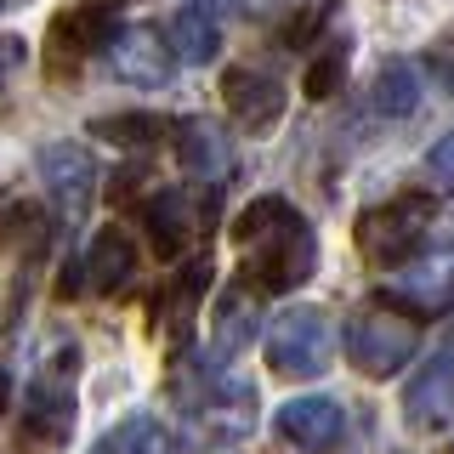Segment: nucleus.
Wrapping results in <instances>:
<instances>
[{
    "instance_id": "f257e3e1",
    "label": "nucleus",
    "mask_w": 454,
    "mask_h": 454,
    "mask_svg": "<svg viewBox=\"0 0 454 454\" xmlns=\"http://www.w3.org/2000/svg\"><path fill=\"white\" fill-rule=\"evenodd\" d=\"M239 250H245V284L255 295H284L301 290L318 273V233L290 199H255L233 227Z\"/></svg>"
},
{
    "instance_id": "f03ea898",
    "label": "nucleus",
    "mask_w": 454,
    "mask_h": 454,
    "mask_svg": "<svg viewBox=\"0 0 454 454\" xmlns=\"http://www.w3.org/2000/svg\"><path fill=\"white\" fill-rule=\"evenodd\" d=\"M74 380H80V347L51 340L28 380V409H23V449H57L74 426Z\"/></svg>"
},
{
    "instance_id": "7ed1b4c3",
    "label": "nucleus",
    "mask_w": 454,
    "mask_h": 454,
    "mask_svg": "<svg viewBox=\"0 0 454 454\" xmlns=\"http://www.w3.org/2000/svg\"><path fill=\"white\" fill-rule=\"evenodd\" d=\"M426 227H432V199L426 193H403L392 205H375L358 216V250L369 267H387L397 273L403 262H415L426 245Z\"/></svg>"
},
{
    "instance_id": "20e7f679",
    "label": "nucleus",
    "mask_w": 454,
    "mask_h": 454,
    "mask_svg": "<svg viewBox=\"0 0 454 454\" xmlns=\"http://www.w3.org/2000/svg\"><path fill=\"white\" fill-rule=\"evenodd\" d=\"M420 347V324L397 307H364L347 324V358L364 369L369 380H387L392 369H403Z\"/></svg>"
},
{
    "instance_id": "39448f33",
    "label": "nucleus",
    "mask_w": 454,
    "mask_h": 454,
    "mask_svg": "<svg viewBox=\"0 0 454 454\" xmlns=\"http://www.w3.org/2000/svg\"><path fill=\"white\" fill-rule=\"evenodd\" d=\"M335 358V324H330V312L324 307H290V312H278L273 318V335H267V364L278 369V375H324Z\"/></svg>"
},
{
    "instance_id": "423d86ee",
    "label": "nucleus",
    "mask_w": 454,
    "mask_h": 454,
    "mask_svg": "<svg viewBox=\"0 0 454 454\" xmlns=\"http://www.w3.org/2000/svg\"><path fill=\"white\" fill-rule=\"evenodd\" d=\"M114 35H120V0H85V6L57 12L46 28V68L57 80L74 74L91 51H108Z\"/></svg>"
},
{
    "instance_id": "0eeeda50",
    "label": "nucleus",
    "mask_w": 454,
    "mask_h": 454,
    "mask_svg": "<svg viewBox=\"0 0 454 454\" xmlns=\"http://www.w3.org/2000/svg\"><path fill=\"white\" fill-rule=\"evenodd\" d=\"M210 210H216V193L210 188H160L142 205V222H148V239L160 255H182L205 233Z\"/></svg>"
},
{
    "instance_id": "6e6552de",
    "label": "nucleus",
    "mask_w": 454,
    "mask_h": 454,
    "mask_svg": "<svg viewBox=\"0 0 454 454\" xmlns=\"http://www.w3.org/2000/svg\"><path fill=\"white\" fill-rule=\"evenodd\" d=\"M40 176H46V193L57 205V216H63V227H80L85 210H91L97 199V160L85 142H51L46 153H40Z\"/></svg>"
},
{
    "instance_id": "1a4fd4ad",
    "label": "nucleus",
    "mask_w": 454,
    "mask_h": 454,
    "mask_svg": "<svg viewBox=\"0 0 454 454\" xmlns=\"http://www.w3.org/2000/svg\"><path fill=\"white\" fill-rule=\"evenodd\" d=\"M387 295L397 307H409V312H443L449 301H454V245H443V250H420L415 262H403L392 273V284H387Z\"/></svg>"
},
{
    "instance_id": "9d476101",
    "label": "nucleus",
    "mask_w": 454,
    "mask_h": 454,
    "mask_svg": "<svg viewBox=\"0 0 454 454\" xmlns=\"http://www.w3.org/2000/svg\"><path fill=\"white\" fill-rule=\"evenodd\" d=\"M108 68L125 85H165L176 74V57L153 23H120V35L108 40Z\"/></svg>"
},
{
    "instance_id": "9b49d317",
    "label": "nucleus",
    "mask_w": 454,
    "mask_h": 454,
    "mask_svg": "<svg viewBox=\"0 0 454 454\" xmlns=\"http://www.w3.org/2000/svg\"><path fill=\"white\" fill-rule=\"evenodd\" d=\"M210 290V262L205 255H193L188 267H176V273L165 278L160 301H153V312H160V340L170 352H182L193 340V324H199V301H205Z\"/></svg>"
},
{
    "instance_id": "f8f14e48",
    "label": "nucleus",
    "mask_w": 454,
    "mask_h": 454,
    "mask_svg": "<svg viewBox=\"0 0 454 454\" xmlns=\"http://www.w3.org/2000/svg\"><path fill=\"white\" fill-rule=\"evenodd\" d=\"M403 420L415 432H443L454 426V352H437L415 369V380L403 387Z\"/></svg>"
},
{
    "instance_id": "ddd939ff",
    "label": "nucleus",
    "mask_w": 454,
    "mask_h": 454,
    "mask_svg": "<svg viewBox=\"0 0 454 454\" xmlns=\"http://www.w3.org/2000/svg\"><path fill=\"white\" fill-rule=\"evenodd\" d=\"M222 97H227V114L245 131H273L278 114H284V85L273 74H262V68H227Z\"/></svg>"
},
{
    "instance_id": "4468645a",
    "label": "nucleus",
    "mask_w": 454,
    "mask_h": 454,
    "mask_svg": "<svg viewBox=\"0 0 454 454\" xmlns=\"http://www.w3.org/2000/svg\"><path fill=\"white\" fill-rule=\"evenodd\" d=\"M278 437L307 454H324L340 443V432H347V415H340L335 397H290V403L278 409Z\"/></svg>"
},
{
    "instance_id": "2eb2a0df",
    "label": "nucleus",
    "mask_w": 454,
    "mask_h": 454,
    "mask_svg": "<svg viewBox=\"0 0 454 454\" xmlns=\"http://www.w3.org/2000/svg\"><path fill=\"white\" fill-rule=\"evenodd\" d=\"M193 415L216 443H239L255 426V387L250 380H210V392L193 403Z\"/></svg>"
},
{
    "instance_id": "dca6fc26",
    "label": "nucleus",
    "mask_w": 454,
    "mask_h": 454,
    "mask_svg": "<svg viewBox=\"0 0 454 454\" xmlns=\"http://www.w3.org/2000/svg\"><path fill=\"white\" fill-rule=\"evenodd\" d=\"M176 160H182V170H188L199 188L216 193L222 182H227V170H233V142L222 137V125L188 120V125H182V137H176Z\"/></svg>"
},
{
    "instance_id": "f3484780",
    "label": "nucleus",
    "mask_w": 454,
    "mask_h": 454,
    "mask_svg": "<svg viewBox=\"0 0 454 454\" xmlns=\"http://www.w3.org/2000/svg\"><path fill=\"white\" fill-rule=\"evenodd\" d=\"M80 273H85L80 284H85V290H97V295L125 290V284L137 278V239L125 233V227H103V233L91 239V250H85Z\"/></svg>"
},
{
    "instance_id": "a211bd4d",
    "label": "nucleus",
    "mask_w": 454,
    "mask_h": 454,
    "mask_svg": "<svg viewBox=\"0 0 454 454\" xmlns=\"http://www.w3.org/2000/svg\"><path fill=\"white\" fill-rule=\"evenodd\" d=\"M255 324H262V295L250 284H233L222 290L216 312H210V335H216V352L222 358H239V352L255 340Z\"/></svg>"
},
{
    "instance_id": "6ab92c4d",
    "label": "nucleus",
    "mask_w": 454,
    "mask_h": 454,
    "mask_svg": "<svg viewBox=\"0 0 454 454\" xmlns=\"http://www.w3.org/2000/svg\"><path fill=\"white\" fill-rule=\"evenodd\" d=\"M222 51V18L210 0H182L170 18V57L182 63H210Z\"/></svg>"
},
{
    "instance_id": "aec40b11",
    "label": "nucleus",
    "mask_w": 454,
    "mask_h": 454,
    "mask_svg": "<svg viewBox=\"0 0 454 454\" xmlns=\"http://www.w3.org/2000/svg\"><path fill=\"white\" fill-rule=\"evenodd\" d=\"M347 63H352V35H324L318 51L307 57V74H301V91L312 103H324V97L340 91V80H347Z\"/></svg>"
},
{
    "instance_id": "412c9836",
    "label": "nucleus",
    "mask_w": 454,
    "mask_h": 454,
    "mask_svg": "<svg viewBox=\"0 0 454 454\" xmlns=\"http://www.w3.org/2000/svg\"><path fill=\"white\" fill-rule=\"evenodd\" d=\"M375 108L387 114V120H403V114L420 108V74L409 57H392V63H380L375 74Z\"/></svg>"
},
{
    "instance_id": "4be33fe9",
    "label": "nucleus",
    "mask_w": 454,
    "mask_h": 454,
    "mask_svg": "<svg viewBox=\"0 0 454 454\" xmlns=\"http://www.w3.org/2000/svg\"><path fill=\"white\" fill-rule=\"evenodd\" d=\"M108 454H182V443H176V432H170L165 420L137 415L108 437Z\"/></svg>"
},
{
    "instance_id": "5701e85b",
    "label": "nucleus",
    "mask_w": 454,
    "mask_h": 454,
    "mask_svg": "<svg viewBox=\"0 0 454 454\" xmlns=\"http://www.w3.org/2000/svg\"><path fill=\"white\" fill-rule=\"evenodd\" d=\"M91 131L108 142H125V148H142V142L165 137V120L160 114H120V120H91Z\"/></svg>"
},
{
    "instance_id": "b1692460",
    "label": "nucleus",
    "mask_w": 454,
    "mask_h": 454,
    "mask_svg": "<svg viewBox=\"0 0 454 454\" xmlns=\"http://www.w3.org/2000/svg\"><path fill=\"white\" fill-rule=\"evenodd\" d=\"M426 176H432V188L454 193V131H449V137H437L432 148H426Z\"/></svg>"
},
{
    "instance_id": "393cba45",
    "label": "nucleus",
    "mask_w": 454,
    "mask_h": 454,
    "mask_svg": "<svg viewBox=\"0 0 454 454\" xmlns=\"http://www.w3.org/2000/svg\"><path fill=\"white\" fill-rule=\"evenodd\" d=\"M432 74H437V85L454 97V35H443V40L432 46Z\"/></svg>"
},
{
    "instance_id": "a878e982",
    "label": "nucleus",
    "mask_w": 454,
    "mask_h": 454,
    "mask_svg": "<svg viewBox=\"0 0 454 454\" xmlns=\"http://www.w3.org/2000/svg\"><path fill=\"white\" fill-rule=\"evenodd\" d=\"M23 57H28V46H23L18 35H0V74H12V68H18Z\"/></svg>"
},
{
    "instance_id": "bb28decb",
    "label": "nucleus",
    "mask_w": 454,
    "mask_h": 454,
    "mask_svg": "<svg viewBox=\"0 0 454 454\" xmlns=\"http://www.w3.org/2000/svg\"><path fill=\"white\" fill-rule=\"evenodd\" d=\"M12 403V380H6V369H0V409Z\"/></svg>"
},
{
    "instance_id": "cd10ccee",
    "label": "nucleus",
    "mask_w": 454,
    "mask_h": 454,
    "mask_svg": "<svg viewBox=\"0 0 454 454\" xmlns=\"http://www.w3.org/2000/svg\"><path fill=\"white\" fill-rule=\"evenodd\" d=\"M12 6H23V0H0V12H12Z\"/></svg>"
},
{
    "instance_id": "c85d7f7f",
    "label": "nucleus",
    "mask_w": 454,
    "mask_h": 454,
    "mask_svg": "<svg viewBox=\"0 0 454 454\" xmlns=\"http://www.w3.org/2000/svg\"><path fill=\"white\" fill-rule=\"evenodd\" d=\"M91 454H108V437H103V443H97V449H91Z\"/></svg>"
}]
</instances>
